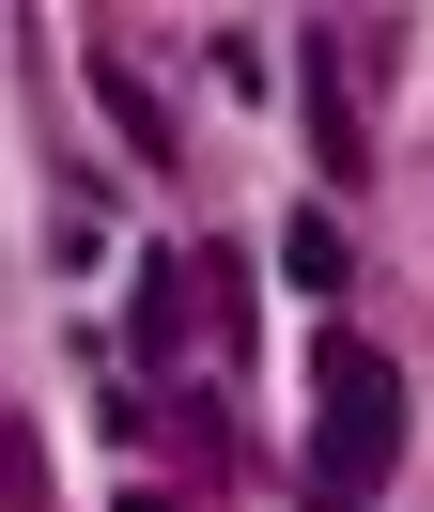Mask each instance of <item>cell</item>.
I'll list each match as a JSON object with an SVG mask.
<instances>
[{
	"instance_id": "1",
	"label": "cell",
	"mask_w": 434,
	"mask_h": 512,
	"mask_svg": "<svg viewBox=\"0 0 434 512\" xmlns=\"http://www.w3.org/2000/svg\"><path fill=\"white\" fill-rule=\"evenodd\" d=\"M388 450H403V373H388V342L326 326V342H310V481H326V512H357L372 481H388Z\"/></svg>"
},
{
	"instance_id": "4",
	"label": "cell",
	"mask_w": 434,
	"mask_h": 512,
	"mask_svg": "<svg viewBox=\"0 0 434 512\" xmlns=\"http://www.w3.org/2000/svg\"><path fill=\"white\" fill-rule=\"evenodd\" d=\"M93 94H109V125L140 140V156H171V109H155V94H140V78H124V63H93Z\"/></svg>"
},
{
	"instance_id": "3",
	"label": "cell",
	"mask_w": 434,
	"mask_h": 512,
	"mask_svg": "<svg viewBox=\"0 0 434 512\" xmlns=\"http://www.w3.org/2000/svg\"><path fill=\"white\" fill-rule=\"evenodd\" d=\"M279 280H310V295H341V218H279Z\"/></svg>"
},
{
	"instance_id": "2",
	"label": "cell",
	"mask_w": 434,
	"mask_h": 512,
	"mask_svg": "<svg viewBox=\"0 0 434 512\" xmlns=\"http://www.w3.org/2000/svg\"><path fill=\"white\" fill-rule=\"evenodd\" d=\"M47 249L93 280V264H109V202H93V187H62V202H47Z\"/></svg>"
}]
</instances>
